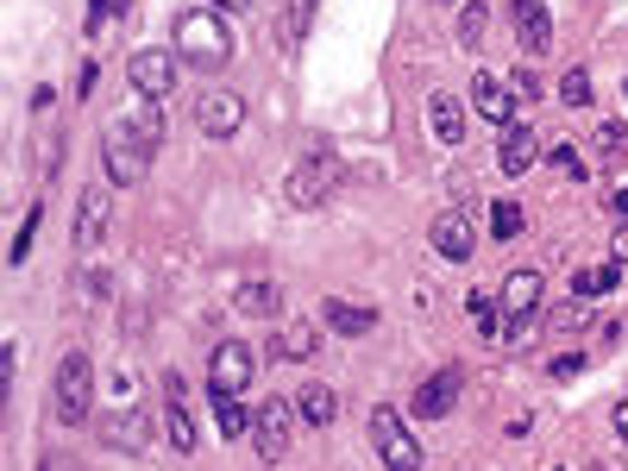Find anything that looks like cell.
I'll return each mask as SVG.
<instances>
[{
	"mask_svg": "<svg viewBox=\"0 0 628 471\" xmlns=\"http://www.w3.org/2000/svg\"><path fill=\"white\" fill-rule=\"evenodd\" d=\"M547 157H553V170H559V176H572V182H584V176H591V164H584V157H578V151L566 145V139H559V145H553Z\"/></svg>",
	"mask_w": 628,
	"mask_h": 471,
	"instance_id": "obj_31",
	"label": "cell"
},
{
	"mask_svg": "<svg viewBox=\"0 0 628 471\" xmlns=\"http://www.w3.org/2000/svg\"><path fill=\"white\" fill-rule=\"evenodd\" d=\"M120 7H126V0H120Z\"/></svg>",
	"mask_w": 628,
	"mask_h": 471,
	"instance_id": "obj_43",
	"label": "cell"
},
{
	"mask_svg": "<svg viewBox=\"0 0 628 471\" xmlns=\"http://www.w3.org/2000/svg\"><path fill=\"white\" fill-rule=\"evenodd\" d=\"M264 352H271L276 365H308V358L321 352V333H315L308 321H289V327H283V333L271 340V346H264Z\"/></svg>",
	"mask_w": 628,
	"mask_h": 471,
	"instance_id": "obj_19",
	"label": "cell"
},
{
	"mask_svg": "<svg viewBox=\"0 0 628 471\" xmlns=\"http://www.w3.org/2000/svg\"><path fill=\"white\" fill-rule=\"evenodd\" d=\"M584 372V352H559V358H553V377H578Z\"/></svg>",
	"mask_w": 628,
	"mask_h": 471,
	"instance_id": "obj_35",
	"label": "cell"
},
{
	"mask_svg": "<svg viewBox=\"0 0 628 471\" xmlns=\"http://www.w3.org/2000/svg\"><path fill=\"white\" fill-rule=\"evenodd\" d=\"M100 440L114 452H145V440H151L145 409H114V415H100Z\"/></svg>",
	"mask_w": 628,
	"mask_h": 471,
	"instance_id": "obj_12",
	"label": "cell"
},
{
	"mask_svg": "<svg viewBox=\"0 0 628 471\" xmlns=\"http://www.w3.org/2000/svg\"><path fill=\"white\" fill-rule=\"evenodd\" d=\"M452 402H459V372H452V365H440L434 377H422V390H415V415L440 422V415H452Z\"/></svg>",
	"mask_w": 628,
	"mask_h": 471,
	"instance_id": "obj_16",
	"label": "cell"
},
{
	"mask_svg": "<svg viewBox=\"0 0 628 471\" xmlns=\"http://www.w3.org/2000/svg\"><path fill=\"white\" fill-rule=\"evenodd\" d=\"M609 422H616V440H628V402H616V415H609Z\"/></svg>",
	"mask_w": 628,
	"mask_h": 471,
	"instance_id": "obj_38",
	"label": "cell"
},
{
	"mask_svg": "<svg viewBox=\"0 0 628 471\" xmlns=\"http://www.w3.org/2000/svg\"><path fill=\"white\" fill-rule=\"evenodd\" d=\"M233 308L251 315V321H276V315H283V290H276L271 276H251V283L233 290Z\"/></svg>",
	"mask_w": 628,
	"mask_h": 471,
	"instance_id": "obj_18",
	"label": "cell"
},
{
	"mask_svg": "<svg viewBox=\"0 0 628 471\" xmlns=\"http://www.w3.org/2000/svg\"><path fill=\"white\" fill-rule=\"evenodd\" d=\"M321 321L340 333V340H365L377 327V308H365V302H346V296H327L321 302Z\"/></svg>",
	"mask_w": 628,
	"mask_h": 471,
	"instance_id": "obj_15",
	"label": "cell"
},
{
	"mask_svg": "<svg viewBox=\"0 0 628 471\" xmlns=\"http://www.w3.org/2000/svg\"><path fill=\"white\" fill-rule=\"evenodd\" d=\"M427 239H434V251H440V258H452V264H465V258L477 251V233H472V221H465L459 208H447V214L434 221V233H427Z\"/></svg>",
	"mask_w": 628,
	"mask_h": 471,
	"instance_id": "obj_14",
	"label": "cell"
},
{
	"mask_svg": "<svg viewBox=\"0 0 628 471\" xmlns=\"http://www.w3.org/2000/svg\"><path fill=\"white\" fill-rule=\"evenodd\" d=\"M591 471H603V466H591Z\"/></svg>",
	"mask_w": 628,
	"mask_h": 471,
	"instance_id": "obj_42",
	"label": "cell"
},
{
	"mask_svg": "<svg viewBox=\"0 0 628 471\" xmlns=\"http://www.w3.org/2000/svg\"><path fill=\"white\" fill-rule=\"evenodd\" d=\"M151 151L157 145H145V139L120 120L114 132H107V145H100V157H107V182H114V189H139L145 170H151Z\"/></svg>",
	"mask_w": 628,
	"mask_h": 471,
	"instance_id": "obj_4",
	"label": "cell"
},
{
	"mask_svg": "<svg viewBox=\"0 0 628 471\" xmlns=\"http://www.w3.org/2000/svg\"><path fill=\"white\" fill-rule=\"evenodd\" d=\"M176 70H182L176 50H132V57H126V82H132V95L139 101H170L176 95Z\"/></svg>",
	"mask_w": 628,
	"mask_h": 471,
	"instance_id": "obj_6",
	"label": "cell"
},
{
	"mask_svg": "<svg viewBox=\"0 0 628 471\" xmlns=\"http://www.w3.org/2000/svg\"><path fill=\"white\" fill-rule=\"evenodd\" d=\"M296 409H301V422H308V427H333V422H340V397H333V384H301Z\"/></svg>",
	"mask_w": 628,
	"mask_h": 471,
	"instance_id": "obj_21",
	"label": "cell"
},
{
	"mask_svg": "<svg viewBox=\"0 0 628 471\" xmlns=\"http://www.w3.org/2000/svg\"><path fill=\"white\" fill-rule=\"evenodd\" d=\"M623 95H628V82H623Z\"/></svg>",
	"mask_w": 628,
	"mask_h": 471,
	"instance_id": "obj_41",
	"label": "cell"
},
{
	"mask_svg": "<svg viewBox=\"0 0 628 471\" xmlns=\"http://www.w3.org/2000/svg\"><path fill=\"white\" fill-rule=\"evenodd\" d=\"M427 126H434L440 145H459V139H465V107H459L452 95H434L427 101Z\"/></svg>",
	"mask_w": 628,
	"mask_h": 471,
	"instance_id": "obj_22",
	"label": "cell"
},
{
	"mask_svg": "<svg viewBox=\"0 0 628 471\" xmlns=\"http://www.w3.org/2000/svg\"><path fill=\"white\" fill-rule=\"evenodd\" d=\"M95 82H100V63H95V57H88V63H82V75H75V89H82V95H88V89H95Z\"/></svg>",
	"mask_w": 628,
	"mask_h": 471,
	"instance_id": "obj_36",
	"label": "cell"
},
{
	"mask_svg": "<svg viewBox=\"0 0 628 471\" xmlns=\"http://www.w3.org/2000/svg\"><path fill=\"white\" fill-rule=\"evenodd\" d=\"M559 101H566V107H591V70H566Z\"/></svg>",
	"mask_w": 628,
	"mask_h": 471,
	"instance_id": "obj_32",
	"label": "cell"
},
{
	"mask_svg": "<svg viewBox=\"0 0 628 471\" xmlns=\"http://www.w3.org/2000/svg\"><path fill=\"white\" fill-rule=\"evenodd\" d=\"M609 208H616V214H628V189H616V196H609Z\"/></svg>",
	"mask_w": 628,
	"mask_h": 471,
	"instance_id": "obj_39",
	"label": "cell"
},
{
	"mask_svg": "<svg viewBox=\"0 0 628 471\" xmlns=\"http://www.w3.org/2000/svg\"><path fill=\"white\" fill-rule=\"evenodd\" d=\"M208 7H246V0H208Z\"/></svg>",
	"mask_w": 628,
	"mask_h": 471,
	"instance_id": "obj_40",
	"label": "cell"
},
{
	"mask_svg": "<svg viewBox=\"0 0 628 471\" xmlns=\"http://www.w3.org/2000/svg\"><path fill=\"white\" fill-rule=\"evenodd\" d=\"M38 226H45V201H32V208H25L20 239L7 246V264H25V258H32V239H38Z\"/></svg>",
	"mask_w": 628,
	"mask_h": 471,
	"instance_id": "obj_27",
	"label": "cell"
},
{
	"mask_svg": "<svg viewBox=\"0 0 628 471\" xmlns=\"http://www.w3.org/2000/svg\"><path fill=\"white\" fill-rule=\"evenodd\" d=\"M315 13H321V0H289V13H283V38H289V45H296V38H308Z\"/></svg>",
	"mask_w": 628,
	"mask_h": 471,
	"instance_id": "obj_28",
	"label": "cell"
},
{
	"mask_svg": "<svg viewBox=\"0 0 628 471\" xmlns=\"http://www.w3.org/2000/svg\"><path fill=\"white\" fill-rule=\"evenodd\" d=\"M616 283H623V264H616V258H609V264H597V271H578V276H572V290H578L584 302H603Z\"/></svg>",
	"mask_w": 628,
	"mask_h": 471,
	"instance_id": "obj_25",
	"label": "cell"
},
{
	"mask_svg": "<svg viewBox=\"0 0 628 471\" xmlns=\"http://www.w3.org/2000/svg\"><path fill=\"white\" fill-rule=\"evenodd\" d=\"M107 214H114V189H82V201H75V251H95L100 239H107Z\"/></svg>",
	"mask_w": 628,
	"mask_h": 471,
	"instance_id": "obj_10",
	"label": "cell"
},
{
	"mask_svg": "<svg viewBox=\"0 0 628 471\" xmlns=\"http://www.w3.org/2000/svg\"><path fill=\"white\" fill-rule=\"evenodd\" d=\"M591 157L616 170V164L628 157V126H616V120H597V132H591Z\"/></svg>",
	"mask_w": 628,
	"mask_h": 471,
	"instance_id": "obj_24",
	"label": "cell"
},
{
	"mask_svg": "<svg viewBox=\"0 0 628 471\" xmlns=\"http://www.w3.org/2000/svg\"><path fill=\"white\" fill-rule=\"evenodd\" d=\"M584 321H591V302H584V296H578L572 308H553V315H547V327H559V333H572V327H584Z\"/></svg>",
	"mask_w": 628,
	"mask_h": 471,
	"instance_id": "obj_34",
	"label": "cell"
},
{
	"mask_svg": "<svg viewBox=\"0 0 628 471\" xmlns=\"http://www.w3.org/2000/svg\"><path fill=\"white\" fill-rule=\"evenodd\" d=\"M176 57H182L189 70H221L226 57H233V38H226L221 13L182 7V13H176Z\"/></svg>",
	"mask_w": 628,
	"mask_h": 471,
	"instance_id": "obj_1",
	"label": "cell"
},
{
	"mask_svg": "<svg viewBox=\"0 0 628 471\" xmlns=\"http://www.w3.org/2000/svg\"><path fill=\"white\" fill-rule=\"evenodd\" d=\"M371 447L390 471H422V440L408 434L396 409H371Z\"/></svg>",
	"mask_w": 628,
	"mask_h": 471,
	"instance_id": "obj_5",
	"label": "cell"
},
{
	"mask_svg": "<svg viewBox=\"0 0 628 471\" xmlns=\"http://www.w3.org/2000/svg\"><path fill=\"white\" fill-rule=\"evenodd\" d=\"M296 422H301V409H289V397H271L264 409H258V452L264 459H283V452L296 447Z\"/></svg>",
	"mask_w": 628,
	"mask_h": 471,
	"instance_id": "obj_8",
	"label": "cell"
},
{
	"mask_svg": "<svg viewBox=\"0 0 628 471\" xmlns=\"http://www.w3.org/2000/svg\"><path fill=\"white\" fill-rule=\"evenodd\" d=\"M82 290H88V296H107V271H82Z\"/></svg>",
	"mask_w": 628,
	"mask_h": 471,
	"instance_id": "obj_37",
	"label": "cell"
},
{
	"mask_svg": "<svg viewBox=\"0 0 628 471\" xmlns=\"http://www.w3.org/2000/svg\"><path fill=\"white\" fill-rule=\"evenodd\" d=\"M490 233H497V239H516V233H522V208H516V201H497V208H490Z\"/></svg>",
	"mask_w": 628,
	"mask_h": 471,
	"instance_id": "obj_33",
	"label": "cell"
},
{
	"mask_svg": "<svg viewBox=\"0 0 628 471\" xmlns=\"http://www.w3.org/2000/svg\"><path fill=\"white\" fill-rule=\"evenodd\" d=\"M516 95H522V89H509V82H502V75H490V70L472 75V107L490 126H516Z\"/></svg>",
	"mask_w": 628,
	"mask_h": 471,
	"instance_id": "obj_11",
	"label": "cell"
},
{
	"mask_svg": "<svg viewBox=\"0 0 628 471\" xmlns=\"http://www.w3.org/2000/svg\"><path fill=\"white\" fill-rule=\"evenodd\" d=\"M333 189H340V157L327 145H315L296 170L283 176V201H289V208H321Z\"/></svg>",
	"mask_w": 628,
	"mask_h": 471,
	"instance_id": "obj_2",
	"label": "cell"
},
{
	"mask_svg": "<svg viewBox=\"0 0 628 471\" xmlns=\"http://www.w3.org/2000/svg\"><path fill=\"white\" fill-rule=\"evenodd\" d=\"M534 157H541V132H534V126H502V145H497V164H502V176H522L528 164H534Z\"/></svg>",
	"mask_w": 628,
	"mask_h": 471,
	"instance_id": "obj_17",
	"label": "cell"
},
{
	"mask_svg": "<svg viewBox=\"0 0 628 471\" xmlns=\"http://www.w3.org/2000/svg\"><path fill=\"white\" fill-rule=\"evenodd\" d=\"M195 126H201V139H233V132L246 126V101L226 95V89H208V95L195 101Z\"/></svg>",
	"mask_w": 628,
	"mask_h": 471,
	"instance_id": "obj_9",
	"label": "cell"
},
{
	"mask_svg": "<svg viewBox=\"0 0 628 471\" xmlns=\"http://www.w3.org/2000/svg\"><path fill=\"white\" fill-rule=\"evenodd\" d=\"M509 20H516V45H522V50H547L553 45L547 0H509Z\"/></svg>",
	"mask_w": 628,
	"mask_h": 471,
	"instance_id": "obj_13",
	"label": "cell"
},
{
	"mask_svg": "<svg viewBox=\"0 0 628 471\" xmlns=\"http://www.w3.org/2000/svg\"><path fill=\"white\" fill-rule=\"evenodd\" d=\"M126 126H132V132H139L145 145H157V139H164V120H157V101H145V107H132V114H126Z\"/></svg>",
	"mask_w": 628,
	"mask_h": 471,
	"instance_id": "obj_30",
	"label": "cell"
},
{
	"mask_svg": "<svg viewBox=\"0 0 628 471\" xmlns=\"http://www.w3.org/2000/svg\"><path fill=\"white\" fill-rule=\"evenodd\" d=\"M484 32H490V7H465V13H459V45L477 50L484 45Z\"/></svg>",
	"mask_w": 628,
	"mask_h": 471,
	"instance_id": "obj_29",
	"label": "cell"
},
{
	"mask_svg": "<svg viewBox=\"0 0 628 471\" xmlns=\"http://www.w3.org/2000/svg\"><path fill=\"white\" fill-rule=\"evenodd\" d=\"M164 427H170V447L176 452H195L201 440H195V415H189V402L182 397H170V415H164Z\"/></svg>",
	"mask_w": 628,
	"mask_h": 471,
	"instance_id": "obj_26",
	"label": "cell"
},
{
	"mask_svg": "<svg viewBox=\"0 0 628 471\" xmlns=\"http://www.w3.org/2000/svg\"><path fill=\"white\" fill-rule=\"evenodd\" d=\"M88 397H95V358L88 352H63V365H57V422L82 427L88 422Z\"/></svg>",
	"mask_w": 628,
	"mask_h": 471,
	"instance_id": "obj_3",
	"label": "cell"
},
{
	"mask_svg": "<svg viewBox=\"0 0 628 471\" xmlns=\"http://www.w3.org/2000/svg\"><path fill=\"white\" fill-rule=\"evenodd\" d=\"M251 372H258V352L246 346V340H221L214 346V358H208V390H251Z\"/></svg>",
	"mask_w": 628,
	"mask_h": 471,
	"instance_id": "obj_7",
	"label": "cell"
},
{
	"mask_svg": "<svg viewBox=\"0 0 628 471\" xmlns=\"http://www.w3.org/2000/svg\"><path fill=\"white\" fill-rule=\"evenodd\" d=\"M208 397H214V415H221L226 440H239V434H251V427H258V415H246V402L233 397V390H208Z\"/></svg>",
	"mask_w": 628,
	"mask_h": 471,
	"instance_id": "obj_23",
	"label": "cell"
},
{
	"mask_svg": "<svg viewBox=\"0 0 628 471\" xmlns=\"http://www.w3.org/2000/svg\"><path fill=\"white\" fill-rule=\"evenodd\" d=\"M541 271H509V283H502V315L516 321V315H541Z\"/></svg>",
	"mask_w": 628,
	"mask_h": 471,
	"instance_id": "obj_20",
	"label": "cell"
}]
</instances>
